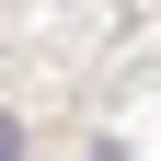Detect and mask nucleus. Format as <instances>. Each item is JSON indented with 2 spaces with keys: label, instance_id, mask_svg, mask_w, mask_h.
I'll return each instance as SVG.
<instances>
[{
  "label": "nucleus",
  "instance_id": "obj_1",
  "mask_svg": "<svg viewBox=\"0 0 161 161\" xmlns=\"http://www.w3.org/2000/svg\"><path fill=\"white\" fill-rule=\"evenodd\" d=\"M0 161H23V127H12V115H0Z\"/></svg>",
  "mask_w": 161,
  "mask_h": 161
}]
</instances>
